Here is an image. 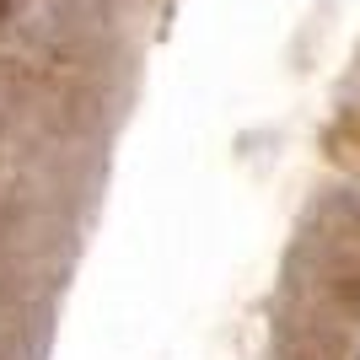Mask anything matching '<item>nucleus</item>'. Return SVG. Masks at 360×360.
<instances>
[]
</instances>
